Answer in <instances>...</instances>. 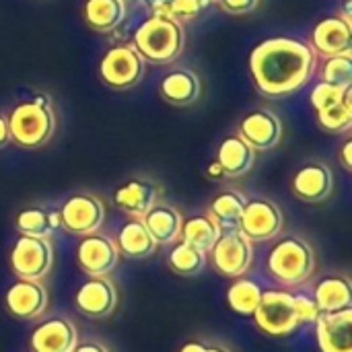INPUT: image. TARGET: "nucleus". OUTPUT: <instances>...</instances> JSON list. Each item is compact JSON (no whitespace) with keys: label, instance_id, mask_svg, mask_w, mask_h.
Masks as SVG:
<instances>
[{"label":"nucleus","instance_id":"obj_8","mask_svg":"<svg viewBox=\"0 0 352 352\" xmlns=\"http://www.w3.org/2000/svg\"><path fill=\"white\" fill-rule=\"evenodd\" d=\"M208 254L217 272L233 278L243 276L254 262V245L239 229L223 231Z\"/></svg>","mask_w":352,"mask_h":352},{"label":"nucleus","instance_id":"obj_27","mask_svg":"<svg viewBox=\"0 0 352 352\" xmlns=\"http://www.w3.org/2000/svg\"><path fill=\"white\" fill-rule=\"evenodd\" d=\"M245 206V196L237 190H223L210 202L208 214L214 219L221 231L239 229V219Z\"/></svg>","mask_w":352,"mask_h":352},{"label":"nucleus","instance_id":"obj_40","mask_svg":"<svg viewBox=\"0 0 352 352\" xmlns=\"http://www.w3.org/2000/svg\"><path fill=\"white\" fill-rule=\"evenodd\" d=\"M208 177H212V179H219V177H225V175H223V169L219 167V163H217V161L208 165Z\"/></svg>","mask_w":352,"mask_h":352},{"label":"nucleus","instance_id":"obj_37","mask_svg":"<svg viewBox=\"0 0 352 352\" xmlns=\"http://www.w3.org/2000/svg\"><path fill=\"white\" fill-rule=\"evenodd\" d=\"M10 142V130H8V120L4 113H0V151L6 148V144Z\"/></svg>","mask_w":352,"mask_h":352},{"label":"nucleus","instance_id":"obj_30","mask_svg":"<svg viewBox=\"0 0 352 352\" xmlns=\"http://www.w3.org/2000/svg\"><path fill=\"white\" fill-rule=\"evenodd\" d=\"M167 264L169 268L175 272V274H182V276H196L204 270L206 266V254L179 241L173 245L169 258H167Z\"/></svg>","mask_w":352,"mask_h":352},{"label":"nucleus","instance_id":"obj_11","mask_svg":"<svg viewBox=\"0 0 352 352\" xmlns=\"http://www.w3.org/2000/svg\"><path fill=\"white\" fill-rule=\"evenodd\" d=\"M239 136L254 151H272L283 138V124L274 111L256 107L239 120Z\"/></svg>","mask_w":352,"mask_h":352},{"label":"nucleus","instance_id":"obj_23","mask_svg":"<svg viewBox=\"0 0 352 352\" xmlns=\"http://www.w3.org/2000/svg\"><path fill=\"white\" fill-rule=\"evenodd\" d=\"M140 221L151 233V237L157 241V245L177 241L182 233V223H184L179 210L169 204H155L151 210H146L140 217Z\"/></svg>","mask_w":352,"mask_h":352},{"label":"nucleus","instance_id":"obj_21","mask_svg":"<svg viewBox=\"0 0 352 352\" xmlns=\"http://www.w3.org/2000/svg\"><path fill=\"white\" fill-rule=\"evenodd\" d=\"M217 163L225 177H241L256 165V151L239 134H231L221 142Z\"/></svg>","mask_w":352,"mask_h":352},{"label":"nucleus","instance_id":"obj_32","mask_svg":"<svg viewBox=\"0 0 352 352\" xmlns=\"http://www.w3.org/2000/svg\"><path fill=\"white\" fill-rule=\"evenodd\" d=\"M320 74H322V82L342 87V89L352 87V54L326 58Z\"/></svg>","mask_w":352,"mask_h":352},{"label":"nucleus","instance_id":"obj_38","mask_svg":"<svg viewBox=\"0 0 352 352\" xmlns=\"http://www.w3.org/2000/svg\"><path fill=\"white\" fill-rule=\"evenodd\" d=\"M72 352H109L103 344L99 342H82V344H76Z\"/></svg>","mask_w":352,"mask_h":352},{"label":"nucleus","instance_id":"obj_13","mask_svg":"<svg viewBox=\"0 0 352 352\" xmlns=\"http://www.w3.org/2000/svg\"><path fill=\"white\" fill-rule=\"evenodd\" d=\"M116 303H118V291L107 276H91L87 283L78 287L74 295L76 309L91 320H103L111 316Z\"/></svg>","mask_w":352,"mask_h":352},{"label":"nucleus","instance_id":"obj_17","mask_svg":"<svg viewBox=\"0 0 352 352\" xmlns=\"http://www.w3.org/2000/svg\"><path fill=\"white\" fill-rule=\"evenodd\" d=\"M291 190L303 202H324L334 190L332 169L322 161H309L295 171Z\"/></svg>","mask_w":352,"mask_h":352},{"label":"nucleus","instance_id":"obj_20","mask_svg":"<svg viewBox=\"0 0 352 352\" xmlns=\"http://www.w3.org/2000/svg\"><path fill=\"white\" fill-rule=\"evenodd\" d=\"M200 93H202L200 76L190 68H173L159 82V97L175 107L194 105Z\"/></svg>","mask_w":352,"mask_h":352},{"label":"nucleus","instance_id":"obj_25","mask_svg":"<svg viewBox=\"0 0 352 352\" xmlns=\"http://www.w3.org/2000/svg\"><path fill=\"white\" fill-rule=\"evenodd\" d=\"M14 227L21 235L50 237L54 231L60 229V214L58 210H50L43 206H27L16 212Z\"/></svg>","mask_w":352,"mask_h":352},{"label":"nucleus","instance_id":"obj_12","mask_svg":"<svg viewBox=\"0 0 352 352\" xmlns=\"http://www.w3.org/2000/svg\"><path fill=\"white\" fill-rule=\"evenodd\" d=\"M118 245L105 235H82L76 245V262L89 276H107L118 266Z\"/></svg>","mask_w":352,"mask_h":352},{"label":"nucleus","instance_id":"obj_5","mask_svg":"<svg viewBox=\"0 0 352 352\" xmlns=\"http://www.w3.org/2000/svg\"><path fill=\"white\" fill-rule=\"evenodd\" d=\"M144 68L146 62L132 43H116L103 54L99 62V76L109 89L128 91L142 80Z\"/></svg>","mask_w":352,"mask_h":352},{"label":"nucleus","instance_id":"obj_31","mask_svg":"<svg viewBox=\"0 0 352 352\" xmlns=\"http://www.w3.org/2000/svg\"><path fill=\"white\" fill-rule=\"evenodd\" d=\"M318 116V124L324 132L328 134H344L352 128V93L346 95L342 101L316 111Z\"/></svg>","mask_w":352,"mask_h":352},{"label":"nucleus","instance_id":"obj_29","mask_svg":"<svg viewBox=\"0 0 352 352\" xmlns=\"http://www.w3.org/2000/svg\"><path fill=\"white\" fill-rule=\"evenodd\" d=\"M262 287L252 278H237L227 291L229 307L239 316H252L260 303Z\"/></svg>","mask_w":352,"mask_h":352},{"label":"nucleus","instance_id":"obj_1","mask_svg":"<svg viewBox=\"0 0 352 352\" xmlns=\"http://www.w3.org/2000/svg\"><path fill=\"white\" fill-rule=\"evenodd\" d=\"M318 66L314 47L295 37H272L258 43L250 56V72L258 91L278 99L309 82Z\"/></svg>","mask_w":352,"mask_h":352},{"label":"nucleus","instance_id":"obj_26","mask_svg":"<svg viewBox=\"0 0 352 352\" xmlns=\"http://www.w3.org/2000/svg\"><path fill=\"white\" fill-rule=\"evenodd\" d=\"M314 301L320 311H338L351 307L352 291L351 280L346 276H326L316 285Z\"/></svg>","mask_w":352,"mask_h":352},{"label":"nucleus","instance_id":"obj_10","mask_svg":"<svg viewBox=\"0 0 352 352\" xmlns=\"http://www.w3.org/2000/svg\"><path fill=\"white\" fill-rule=\"evenodd\" d=\"M239 231L250 241H270L283 231V212L280 208L266 198L245 200Z\"/></svg>","mask_w":352,"mask_h":352},{"label":"nucleus","instance_id":"obj_41","mask_svg":"<svg viewBox=\"0 0 352 352\" xmlns=\"http://www.w3.org/2000/svg\"><path fill=\"white\" fill-rule=\"evenodd\" d=\"M204 352H231L229 349H225V346H208L206 344V351Z\"/></svg>","mask_w":352,"mask_h":352},{"label":"nucleus","instance_id":"obj_6","mask_svg":"<svg viewBox=\"0 0 352 352\" xmlns=\"http://www.w3.org/2000/svg\"><path fill=\"white\" fill-rule=\"evenodd\" d=\"M10 268L19 278L41 280L54 264V250L47 237L21 235L8 256Z\"/></svg>","mask_w":352,"mask_h":352},{"label":"nucleus","instance_id":"obj_39","mask_svg":"<svg viewBox=\"0 0 352 352\" xmlns=\"http://www.w3.org/2000/svg\"><path fill=\"white\" fill-rule=\"evenodd\" d=\"M206 351V344H202V342H188V344H184L182 346V351L179 352H204Z\"/></svg>","mask_w":352,"mask_h":352},{"label":"nucleus","instance_id":"obj_28","mask_svg":"<svg viewBox=\"0 0 352 352\" xmlns=\"http://www.w3.org/2000/svg\"><path fill=\"white\" fill-rule=\"evenodd\" d=\"M221 229L214 223V219L210 214H194L188 221L182 223V241L208 254L212 250V245L217 243V239L221 237Z\"/></svg>","mask_w":352,"mask_h":352},{"label":"nucleus","instance_id":"obj_36","mask_svg":"<svg viewBox=\"0 0 352 352\" xmlns=\"http://www.w3.org/2000/svg\"><path fill=\"white\" fill-rule=\"evenodd\" d=\"M351 151H352V138H346L340 146V163L346 171H352V161H351Z\"/></svg>","mask_w":352,"mask_h":352},{"label":"nucleus","instance_id":"obj_2","mask_svg":"<svg viewBox=\"0 0 352 352\" xmlns=\"http://www.w3.org/2000/svg\"><path fill=\"white\" fill-rule=\"evenodd\" d=\"M10 140L27 151L45 146L58 128V116L54 101L47 93H35L29 99L19 101L6 116Z\"/></svg>","mask_w":352,"mask_h":352},{"label":"nucleus","instance_id":"obj_18","mask_svg":"<svg viewBox=\"0 0 352 352\" xmlns=\"http://www.w3.org/2000/svg\"><path fill=\"white\" fill-rule=\"evenodd\" d=\"M76 344V328L66 318H50L41 322L29 338L31 352H72Z\"/></svg>","mask_w":352,"mask_h":352},{"label":"nucleus","instance_id":"obj_4","mask_svg":"<svg viewBox=\"0 0 352 352\" xmlns=\"http://www.w3.org/2000/svg\"><path fill=\"white\" fill-rule=\"evenodd\" d=\"M316 268V256L311 245L299 237L278 239L268 254V270L270 274L287 287L305 283Z\"/></svg>","mask_w":352,"mask_h":352},{"label":"nucleus","instance_id":"obj_34","mask_svg":"<svg viewBox=\"0 0 352 352\" xmlns=\"http://www.w3.org/2000/svg\"><path fill=\"white\" fill-rule=\"evenodd\" d=\"M293 309H295L297 324H316V320L320 316L318 303L314 301V297H309L305 293L293 295Z\"/></svg>","mask_w":352,"mask_h":352},{"label":"nucleus","instance_id":"obj_3","mask_svg":"<svg viewBox=\"0 0 352 352\" xmlns=\"http://www.w3.org/2000/svg\"><path fill=\"white\" fill-rule=\"evenodd\" d=\"M132 45L151 64H171L177 60L186 47V31L184 23L167 16V14H151L136 31Z\"/></svg>","mask_w":352,"mask_h":352},{"label":"nucleus","instance_id":"obj_22","mask_svg":"<svg viewBox=\"0 0 352 352\" xmlns=\"http://www.w3.org/2000/svg\"><path fill=\"white\" fill-rule=\"evenodd\" d=\"M126 19V0H85L82 21L95 33H111Z\"/></svg>","mask_w":352,"mask_h":352},{"label":"nucleus","instance_id":"obj_19","mask_svg":"<svg viewBox=\"0 0 352 352\" xmlns=\"http://www.w3.org/2000/svg\"><path fill=\"white\" fill-rule=\"evenodd\" d=\"M159 200V186L153 179H144V177H134L124 182L122 186L116 188L113 192V204L134 217L140 219L146 210H151Z\"/></svg>","mask_w":352,"mask_h":352},{"label":"nucleus","instance_id":"obj_33","mask_svg":"<svg viewBox=\"0 0 352 352\" xmlns=\"http://www.w3.org/2000/svg\"><path fill=\"white\" fill-rule=\"evenodd\" d=\"M351 93L352 87L342 89V87H334V85H328V82H320V85L314 87L309 99H311L314 109H316V111H322V109H326V107H330V105L342 101V99H344L346 95H351Z\"/></svg>","mask_w":352,"mask_h":352},{"label":"nucleus","instance_id":"obj_16","mask_svg":"<svg viewBox=\"0 0 352 352\" xmlns=\"http://www.w3.org/2000/svg\"><path fill=\"white\" fill-rule=\"evenodd\" d=\"M316 54L324 58L352 54V25L342 14L322 19L311 31V43Z\"/></svg>","mask_w":352,"mask_h":352},{"label":"nucleus","instance_id":"obj_15","mask_svg":"<svg viewBox=\"0 0 352 352\" xmlns=\"http://www.w3.org/2000/svg\"><path fill=\"white\" fill-rule=\"evenodd\" d=\"M316 336L322 352H352V307L320 311Z\"/></svg>","mask_w":352,"mask_h":352},{"label":"nucleus","instance_id":"obj_9","mask_svg":"<svg viewBox=\"0 0 352 352\" xmlns=\"http://www.w3.org/2000/svg\"><path fill=\"white\" fill-rule=\"evenodd\" d=\"M60 214V227H64L72 235H89L97 233V229L105 221V206L103 202L93 194H72L62 208Z\"/></svg>","mask_w":352,"mask_h":352},{"label":"nucleus","instance_id":"obj_35","mask_svg":"<svg viewBox=\"0 0 352 352\" xmlns=\"http://www.w3.org/2000/svg\"><path fill=\"white\" fill-rule=\"evenodd\" d=\"M258 2H260V0H219L217 4H219L225 12L239 16V14H248V12L256 10Z\"/></svg>","mask_w":352,"mask_h":352},{"label":"nucleus","instance_id":"obj_7","mask_svg":"<svg viewBox=\"0 0 352 352\" xmlns=\"http://www.w3.org/2000/svg\"><path fill=\"white\" fill-rule=\"evenodd\" d=\"M252 316L256 326L268 336H287L299 326L293 309V293L289 291H262Z\"/></svg>","mask_w":352,"mask_h":352},{"label":"nucleus","instance_id":"obj_14","mask_svg":"<svg viewBox=\"0 0 352 352\" xmlns=\"http://www.w3.org/2000/svg\"><path fill=\"white\" fill-rule=\"evenodd\" d=\"M6 311L16 320H37L47 307V291L39 280L19 278L6 289Z\"/></svg>","mask_w":352,"mask_h":352},{"label":"nucleus","instance_id":"obj_24","mask_svg":"<svg viewBox=\"0 0 352 352\" xmlns=\"http://www.w3.org/2000/svg\"><path fill=\"white\" fill-rule=\"evenodd\" d=\"M157 241L151 237L140 219L128 221L118 233V252L130 260H144L157 252Z\"/></svg>","mask_w":352,"mask_h":352}]
</instances>
